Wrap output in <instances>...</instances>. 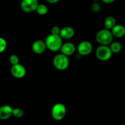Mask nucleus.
<instances>
[{"label": "nucleus", "instance_id": "nucleus-1", "mask_svg": "<svg viewBox=\"0 0 125 125\" xmlns=\"http://www.w3.org/2000/svg\"><path fill=\"white\" fill-rule=\"evenodd\" d=\"M45 43L47 49L52 52H56L61 50L62 45V39L60 35L50 34L45 40Z\"/></svg>", "mask_w": 125, "mask_h": 125}, {"label": "nucleus", "instance_id": "nucleus-2", "mask_svg": "<svg viewBox=\"0 0 125 125\" xmlns=\"http://www.w3.org/2000/svg\"><path fill=\"white\" fill-rule=\"evenodd\" d=\"M95 39L100 45L108 46L111 45V43L113 42L114 35L111 30L102 29L96 33Z\"/></svg>", "mask_w": 125, "mask_h": 125}, {"label": "nucleus", "instance_id": "nucleus-3", "mask_svg": "<svg viewBox=\"0 0 125 125\" xmlns=\"http://www.w3.org/2000/svg\"><path fill=\"white\" fill-rule=\"evenodd\" d=\"M53 65L58 70H65L69 67L70 60L68 56L62 53L58 54L54 57Z\"/></svg>", "mask_w": 125, "mask_h": 125}, {"label": "nucleus", "instance_id": "nucleus-4", "mask_svg": "<svg viewBox=\"0 0 125 125\" xmlns=\"http://www.w3.org/2000/svg\"><path fill=\"white\" fill-rule=\"evenodd\" d=\"M66 111L67 109L65 106L63 104L58 103L52 106L51 110V115L55 120H62L65 116Z\"/></svg>", "mask_w": 125, "mask_h": 125}, {"label": "nucleus", "instance_id": "nucleus-5", "mask_svg": "<svg viewBox=\"0 0 125 125\" xmlns=\"http://www.w3.org/2000/svg\"><path fill=\"white\" fill-rule=\"evenodd\" d=\"M109 46L106 45H100L96 49L95 55L96 58L101 61H107L111 58L112 56Z\"/></svg>", "mask_w": 125, "mask_h": 125}, {"label": "nucleus", "instance_id": "nucleus-6", "mask_svg": "<svg viewBox=\"0 0 125 125\" xmlns=\"http://www.w3.org/2000/svg\"><path fill=\"white\" fill-rule=\"evenodd\" d=\"M39 4V0H22L20 6L23 12L31 13L34 11H36Z\"/></svg>", "mask_w": 125, "mask_h": 125}, {"label": "nucleus", "instance_id": "nucleus-7", "mask_svg": "<svg viewBox=\"0 0 125 125\" xmlns=\"http://www.w3.org/2000/svg\"><path fill=\"white\" fill-rule=\"evenodd\" d=\"M10 73L14 78L21 79L25 76L26 70L23 65L18 63L15 65H12L10 69Z\"/></svg>", "mask_w": 125, "mask_h": 125}, {"label": "nucleus", "instance_id": "nucleus-8", "mask_svg": "<svg viewBox=\"0 0 125 125\" xmlns=\"http://www.w3.org/2000/svg\"><path fill=\"white\" fill-rule=\"evenodd\" d=\"M93 46L89 41H83L79 43L78 46V51L82 56H87L92 52Z\"/></svg>", "mask_w": 125, "mask_h": 125}, {"label": "nucleus", "instance_id": "nucleus-9", "mask_svg": "<svg viewBox=\"0 0 125 125\" xmlns=\"http://www.w3.org/2000/svg\"><path fill=\"white\" fill-rule=\"evenodd\" d=\"M47 49L45 41L38 40L34 42L32 45V50L34 53L37 54H42L44 53Z\"/></svg>", "mask_w": 125, "mask_h": 125}, {"label": "nucleus", "instance_id": "nucleus-10", "mask_svg": "<svg viewBox=\"0 0 125 125\" xmlns=\"http://www.w3.org/2000/svg\"><path fill=\"white\" fill-rule=\"evenodd\" d=\"M13 109L9 105H4L0 107V120H6L13 115Z\"/></svg>", "mask_w": 125, "mask_h": 125}, {"label": "nucleus", "instance_id": "nucleus-11", "mask_svg": "<svg viewBox=\"0 0 125 125\" xmlns=\"http://www.w3.org/2000/svg\"><path fill=\"white\" fill-rule=\"evenodd\" d=\"M61 53L67 56H72L76 51V46L73 43L67 42L62 45L61 49Z\"/></svg>", "mask_w": 125, "mask_h": 125}, {"label": "nucleus", "instance_id": "nucleus-12", "mask_svg": "<svg viewBox=\"0 0 125 125\" xmlns=\"http://www.w3.org/2000/svg\"><path fill=\"white\" fill-rule=\"evenodd\" d=\"M75 32L74 29L70 26H65L61 29L60 36L62 39L68 40L74 37Z\"/></svg>", "mask_w": 125, "mask_h": 125}, {"label": "nucleus", "instance_id": "nucleus-13", "mask_svg": "<svg viewBox=\"0 0 125 125\" xmlns=\"http://www.w3.org/2000/svg\"><path fill=\"white\" fill-rule=\"evenodd\" d=\"M114 37L122 38L125 35V27L122 24H117L111 30Z\"/></svg>", "mask_w": 125, "mask_h": 125}, {"label": "nucleus", "instance_id": "nucleus-14", "mask_svg": "<svg viewBox=\"0 0 125 125\" xmlns=\"http://www.w3.org/2000/svg\"><path fill=\"white\" fill-rule=\"evenodd\" d=\"M105 29H107L108 30H112L114 27L117 24V21L115 17L112 16H109L106 17L104 21Z\"/></svg>", "mask_w": 125, "mask_h": 125}, {"label": "nucleus", "instance_id": "nucleus-15", "mask_svg": "<svg viewBox=\"0 0 125 125\" xmlns=\"http://www.w3.org/2000/svg\"><path fill=\"white\" fill-rule=\"evenodd\" d=\"M110 49L112 53H119L122 50V45L119 42H113L111 43L109 46Z\"/></svg>", "mask_w": 125, "mask_h": 125}, {"label": "nucleus", "instance_id": "nucleus-16", "mask_svg": "<svg viewBox=\"0 0 125 125\" xmlns=\"http://www.w3.org/2000/svg\"><path fill=\"white\" fill-rule=\"evenodd\" d=\"M36 12L40 15H45L48 12V8L46 5L39 4L36 9Z\"/></svg>", "mask_w": 125, "mask_h": 125}, {"label": "nucleus", "instance_id": "nucleus-17", "mask_svg": "<svg viewBox=\"0 0 125 125\" xmlns=\"http://www.w3.org/2000/svg\"><path fill=\"white\" fill-rule=\"evenodd\" d=\"M23 115H24V111L22 109L16 107L13 109V116L15 118H21Z\"/></svg>", "mask_w": 125, "mask_h": 125}, {"label": "nucleus", "instance_id": "nucleus-18", "mask_svg": "<svg viewBox=\"0 0 125 125\" xmlns=\"http://www.w3.org/2000/svg\"><path fill=\"white\" fill-rule=\"evenodd\" d=\"M7 42L4 38L0 37V53L3 52L7 48Z\"/></svg>", "mask_w": 125, "mask_h": 125}, {"label": "nucleus", "instance_id": "nucleus-19", "mask_svg": "<svg viewBox=\"0 0 125 125\" xmlns=\"http://www.w3.org/2000/svg\"><path fill=\"white\" fill-rule=\"evenodd\" d=\"M19 61V58H18V57L17 55L12 54L9 57V62L12 65H15L20 63Z\"/></svg>", "mask_w": 125, "mask_h": 125}, {"label": "nucleus", "instance_id": "nucleus-20", "mask_svg": "<svg viewBox=\"0 0 125 125\" xmlns=\"http://www.w3.org/2000/svg\"><path fill=\"white\" fill-rule=\"evenodd\" d=\"M92 10L94 12H98L101 10V6H100V4L96 1L94 2L92 5Z\"/></svg>", "mask_w": 125, "mask_h": 125}, {"label": "nucleus", "instance_id": "nucleus-21", "mask_svg": "<svg viewBox=\"0 0 125 125\" xmlns=\"http://www.w3.org/2000/svg\"><path fill=\"white\" fill-rule=\"evenodd\" d=\"M61 29L59 27L57 26H54L51 28V34L52 35H59L60 32H61Z\"/></svg>", "mask_w": 125, "mask_h": 125}, {"label": "nucleus", "instance_id": "nucleus-22", "mask_svg": "<svg viewBox=\"0 0 125 125\" xmlns=\"http://www.w3.org/2000/svg\"><path fill=\"white\" fill-rule=\"evenodd\" d=\"M46 1L50 4H56L60 0H46Z\"/></svg>", "mask_w": 125, "mask_h": 125}, {"label": "nucleus", "instance_id": "nucleus-23", "mask_svg": "<svg viewBox=\"0 0 125 125\" xmlns=\"http://www.w3.org/2000/svg\"><path fill=\"white\" fill-rule=\"evenodd\" d=\"M115 0H102L103 2L105 4H111L114 2Z\"/></svg>", "mask_w": 125, "mask_h": 125}, {"label": "nucleus", "instance_id": "nucleus-24", "mask_svg": "<svg viewBox=\"0 0 125 125\" xmlns=\"http://www.w3.org/2000/svg\"><path fill=\"white\" fill-rule=\"evenodd\" d=\"M92 1H95H95H98V0H92Z\"/></svg>", "mask_w": 125, "mask_h": 125}]
</instances>
